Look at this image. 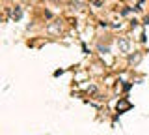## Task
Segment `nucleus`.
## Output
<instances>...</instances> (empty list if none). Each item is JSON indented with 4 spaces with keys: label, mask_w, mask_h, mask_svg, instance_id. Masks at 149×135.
<instances>
[{
    "label": "nucleus",
    "mask_w": 149,
    "mask_h": 135,
    "mask_svg": "<svg viewBox=\"0 0 149 135\" xmlns=\"http://www.w3.org/2000/svg\"><path fill=\"white\" fill-rule=\"evenodd\" d=\"M13 17H15V19H19V17H21V10H19L17 6H15V10H13Z\"/></svg>",
    "instance_id": "nucleus-3"
},
{
    "label": "nucleus",
    "mask_w": 149,
    "mask_h": 135,
    "mask_svg": "<svg viewBox=\"0 0 149 135\" xmlns=\"http://www.w3.org/2000/svg\"><path fill=\"white\" fill-rule=\"evenodd\" d=\"M118 45H119V49H121V53H129V49H130V41L129 40H125V38H121L118 41Z\"/></svg>",
    "instance_id": "nucleus-1"
},
{
    "label": "nucleus",
    "mask_w": 149,
    "mask_h": 135,
    "mask_svg": "<svg viewBox=\"0 0 149 135\" xmlns=\"http://www.w3.org/2000/svg\"><path fill=\"white\" fill-rule=\"evenodd\" d=\"M49 32H52V34H58V32H62V28H60L58 25H50V26H49Z\"/></svg>",
    "instance_id": "nucleus-2"
}]
</instances>
